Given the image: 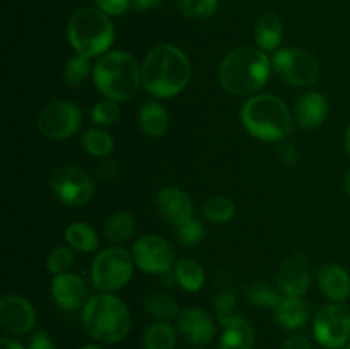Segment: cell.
<instances>
[{
  "instance_id": "cell-1",
  "label": "cell",
  "mask_w": 350,
  "mask_h": 349,
  "mask_svg": "<svg viewBox=\"0 0 350 349\" xmlns=\"http://www.w3.org/2000/svg\"><path fill=\"white\" fill-rule=\"evenodd\" d=\"M191 77V65L181 48L171 43L154 47L142 62V86L161 99L180 94Z\"/></svg>"
},
{
  "instance_id": "cell-2",
  "label": "cell",
  "mask_w": 350,
  "mask_h": 349,
  "mask_svg": "<svg viewBox=\"0 0 350 349\" xmlns=\"http://www.w3.org/2000/svg\"><path fill=\"white\" fill-rule=\"evenodd\" d=\"M272 58L256 47L229 51L219 67V84L232 96H255L269 82Z\"/></svg>"
},
{
  "instance_id": "cell-3",
  "label": "cell",
  "mask_w": 350,
  "mask_h": 349,
  "mask_svg": "<svg viewBox=\"0 0 350 349\" xmlns=\"http://www.w3.org/2000/svg\"><path fill=\"white\" fill-rule=\"evenodd\" d=\"M82 325L94 341L116 344L132 331V313L116 294L99 293L89 298L82 308Z\"/></svg>"
},
{
  "instance_id": "cell-4",
  "label": "cell",
  "mask_w": 350,
  "mask_h": 349,
  "mask_svg": "<svg viewBox=\"0 0 350 349\" xmlns=\"http://www.w3.org/2000/svg\"><path fill=\"white\" fill-rule=\"evenodd\" d=\"M92 82L105 98L130 101L142 84V65L129 51H108L96 62Z\"/></svg>"
},
{
  "instance_id": "cell-5",
  "label": "cell",
  "mask_w": 350,
  "mask_h": 349,
  "mask_svg": "<svg viewBox=\"0 0 350 349\" xmlns=\"http://www.w3.org/2000/svg\"><path fill=\"white\" fill-rule=\"evenodd\" d=\"M241 123L248 133L263 142H279L293 133L289 108L273 94L250 96L241 106Z\"/></svg>"
},
{
  "instance_id": "cell-6",
  "label": "cell",
  "mask_w": 350,
  "mask_h": 349,
  "mask_svg": "<svg viewBox=\"0 0 350 349\" xmlns=\"http://www.w3.org/2000/svg\"><path fill=\"white\" fill-rule=\"evenodd\" d=\"M67 36L77 55L88 58L103 57L115 41V27L103 10L88 7L72 14L67 24Z\"/></svg>"
},
{
  "instance_id": "cell-7",
  "label": "cell",
  "mask_w": 350,
  "mask_h": 349,
  "mask_svg": "<svg viewBox=\"0 0 350 349\" xmlns=\"http://www.w3.org/2000/svg\"><path fill=\"white\" fill-rule=\"evenodd\" d=\"M135 260L132 252L123 246H108L94 257L91 266V279L101 293L123 289L132 281Z\"/></svg>"
},
{
  "instance_id": "cell-8",
  "label": "cell",
  "mask_w": 350,
  "mask_h": 349,
  "mask_svg": "<svg viewBox=\"0 0 350 349\" xmlns=\"http://www.w3.org/2000/svg\"><path fill=\"white\" fill-rule=\"evenodd\" d=\"M272 70L293 88H310L320 79L318 60L301 48H282L272 57Z\"/></svg>"
},
{
  "instance_id": "cell-9",
  "label": "cell",
  "mask_w": 350,
  "mask_h": 349,
  "mask_svg": "<svg viewBox=\"0 0 350 349\" xmlns=\"http://www.w3.org/2000/svg\"><path fill=\"white\" fill-rule=\"evenodd\" d=\"M55 197L67 207H82L94 197V178L72 164H62L53 171L50 180Z\"/></svg>"
},
{
  "instance_id": "cell-10",
  "label": "cell",
  "mask_w": 350,
  "mask_h": 349,
  "mask_svg": "<svg viewBox=\"0 0 350 349\" xmlns=\"http://www.w3.org/2000/svg\"><path fill=\"white\" fill-rule=\"evenodd\" d=\"M82 112L75 103L58 99L40 112L36 120L38 132L50 140L70 139L81 129Z\"/></svg>"
},
{
  "instance_id": "cell-11",
  "label": "cell",
  "mask_w": 350,
  "mask_h": 349,
  "mask_svg": "<svg viewBox=\"0 0 350 349\" xmlns=\"http://www.w3.org/2000/svg\"><path fill=\"white\" fill-rule=\"evenodd\" d=\"M313 334L321 348L344 349L350 339V308L345 303L321 308L314 317Z\"/></svg>"
},
{
  "instance_id": "cell-12",
  "label": "cell",
  "mask_w": 350,
  "mask_h": 349,
  "mask_svg": "<svg viewBox=\"0 0 350 349\" xmlns=\"http://www.w3.org/2000/svg\"><path fill=\"white\" fill-rule=\"evenodd\" d=\"M132 257L135 260V266L142 272L147 274H164L167 270H173L176 253L174 246L167 242L164 236L159 235H144L133 243Z\"/></svg>"
},
{
  "instance_id": "cell-13",
  "label": "cell",
  "mask_w": 350,
  "mask_h": 349,
  "mask_svg": "<svg viewBox=\"0 0 350 349\" xmlns=\"http://www.w3.org/2000/svg\"><path fill=\"white\" fill-rule=\"evenodd\" d=\"M0 324L9 334L24 335L36 325V310L27 298L7 294L0 300Z\"/></svg>"
},
{
  "instance_id": "cell-14",
  "label": "cell",
  "mask_w": 350,
  "mask_h": 349,
  "mask_svg": "<svg viewBox=\"0 0 350 349\" xmlns=\"http://www.w3.org/2000/svg\"><path fill=\"white\" fill-rule=\"evenodd\" d=\"M310 284L311 272L306 257L301 253L287 257L277 274V286L282 296L303 298L310 289Z\"/></svg>"
},
{
  "instance_id": "cell-15",
  "label": "cell",
  "mask_w": 350,
  "mask_h": 349,
  "mask_svg": "<svg viewBox=\"0 0 350 349\" xmlns=\"http://www.w3.org/2000/svg\"><path fill=\"white\" fill-rule=\"evenodd\" d=\"M51 298L65 311H77L88 303V287L77 274L64 272L51 279Z\"/></svg>"
},
{
  "instance_id": "cell-16",
  "label": "cell",
  "mask_w": 350,
  "mask_h": 349,
  "mask_svg": "<svg viewBox=\"0 0 350 349\" xmlns=\"http://www.w3.org/2000/svg\"><path fill=\"white\" fill-rule=\"evenodd\" d=\"M156 205L161 218L170 224L181 226L195 216L193 201L185 190L176 187L161 188L156 195Z\"/></svg>"
},
{
  "instance_id": "cell-17",
  "label": "cell",
  "mask_w": 350,
  "mask_h": 349,
  "mask_svg": "<svg viewBox=\"0 0 350 349\" xmlns=\"http://www.w3.org/2000/svg\"><path fill=\"white\" fill-rule=\"evenodd\" d=\"M178 331L193 346H205L214 339L215 322L205 310L191 307L178 315Z\"/></svg>"
},
{
  "instance_id": "cell-18",
  "label": "cell",
  "mask_w": 350,
  "mask_h": 349,
  "mask_svg": "<svg viewBox=\"0 0 350 349\" xmlns=\"http://www.w3.org/2000/svg\"><path fill=\"white\" fill-rule=\"evenodd\" d=\"M317 281L321 293L334 303H344L350 296V276L347 269L338 263L321 266Z\"/></svg>"
},
{
  "instance_id": "cell-19",
  "label": "cell",
  "mask_w": 350,
  "mask_h": 349,
  "mask_svg": "<svg viewBox=\"0 0 350 349\" xmlns=\"http://www.w3.org/2000/svg\"><path fill=\"white\" fill-rule=\"evenodd\" d=\"M294 116L303 129L320 127L328 116V99L321 92H306L296 101Z\"/></svg>"
},
{
  "instance_id": "cell-20",
  "label": "cell",
  "mask_w": 350,
  "mask_h": 349,
  "mask_svg": "<svg viewBox=\"0 0 350 349\" xmlns=\"http://www.w3.org/2000/svg\"><path fill=\"white\" fill-rule=\"evenodd\" d=\"M256 44L263 51H277L284 38L282 19L275 12H263L256 21Z\"/></svg>"
},
{
  "instance_id": "cell-21",
  "label": "cell",
  "mask_w": 350,
  "mask_h": 349,
  "mask_svg": "<svg viewBox=\"0 0 350 349\" xmlns=\"http://www.w3.org/2000/svg\"><path fill=\"white\" fill-rule=\"evenodd\" d=\"M275 318L279 325L287 331H297L304 327L310 318V307L303 298L284 296L275 308Z\"/></svg>"
},
{
  "instance_id": "cell-22",
  "label": "cell",
  "mask_w": 350,
  "mask_h": 349,
  "mask_svg": "<svg viewBox=\"0 0 350 349\" xmlns=\"http://www.w3.org/2000/svg\"><path fill=\"white\" fill-rule=\"evenodd\" d=\"M253 346H255L253 325L241 315L226 325L219 341V349H253Z\"/></svg>"
},
{
  "instance_id": "cell-23",
  "label": "cell",
  "mask_w": 350,
  "mask_h": 349,
  "mask_svg": "<svg viewBox=\"0 0 350 349\" xmlns=\"http://www.w3.org/2000/svg\"><path fill=\"white\" fill-rule=\"evenodd\" d=\"M139 123L146 135L157 139V137H163L166 133L167 125H170V115L163 105L149 101L140 108Z\"/></svg>"
},
{
  "instance_id": "cell-24",
  "label": "cell",
  "mask_w": 350,
  "mask_h": 349,
  "mask_svg": "<svg viewBox=\"0 0 350 349\" xmlns=\"http://www.w3.org/2000/svg\"><path fill=\"white\" fill-rule=\"evenodd\" d=\"M65 242L68 246L82 253H92L99 248V236L91 224L75 221L65 228Z\"/></svg>"
},
{
  "instance_id": "cell-25",
  "label": "cell",
  "mask_w": 350,
  "mask_h": 349,
  "mask_svg": "<svg viewBox=\"0 0 350 349\" xmlns=\"http://www.w3.org/2000/svg\"><path fill=\"white\" fill-rule=\"evenodd\" d=\"M174 274L181 289L188 293H197L205 284V270L197 260L193 259H181L174 266Z\"/></svg>"
},
{
  "instance_id": "cell-26",
  "label": "cell",
  "mask_w": 350,
  "mask_h": 349,
  "mask_svg": "<svg viewBox=\"0 0 350 349\" xmlns=\"http://www.w3.org/2000/svg\"><path fill=\"white\" fill-rule=\"evenodd\" d=\"M135 226L137 221L135 216H133L132 212L118 211L106 221L103 233H105V238L108 240L109 243H116V245H118V243L126 242V240L133 235Z\"/></svg>"
},
{
  "instance_id": "cell-27",
  "label": "cell",
  "mask_w": 350,
  "mask_h": 349,
  "mask_svg": "<svg viewBox=\"0 0 350 349\" xmlns=\"http://www.w3.org/2000/svg\"><path fill=\"white\" fill-rule=\"evenodd\" d=\"M144 349H174L176 348V331L167 322H156L146 331L142 337Z\"/></svg>"
},
{
  "instance_id": "cell-28",
  "label": "cell",
  "mask_w": 350,
  "mask_h": 349,
  "mask_svg": "<svg viewBox=\"0 0 350 349\" xmlns=\"http://www.w3.org/2000/svg\"><path fill=\"white\" fill-rule=\"evenodd\" d=\"M81 142L82 147L94 157H106L113 151V146H115L113 137L106 130L98 129V127L85 130L82 133Z\"/></svg>"
},
{
  "instance_id": "cell-29",
  "label": "cell",
  "mask_w": 350,
  "mask_h": 349,
  "mask_svg": "<svg viewBox=\"0 0 350 349\" xmlns=\"http://www.w3.org/2000/svg\"><path fill=\"white\" fill-rule=\"evenodd\" d=\"M236 204L232 198L226 195H215L211 197L204 205V216L214 224H222L234 218Z\"/></svg>"
},
{
  "instance_id": "cell-30",
  "label": "cell",
  "mask_w": 350,
  "mask_h": 349,
  "mask_svg": "<svg viewBox=\"0 0 350 349\" xmlns=\"http://www.w3.org/2000/svg\"><path fill=\"white\" fill-rule=\"evenodd\" d=\"M144 307H146L147 313L150 317L157 318V320L164 322L167 318L176 317L178 313V303L166 293H152L146 298L144 301Z\"/></svg>"
},
{
  "instance_id": "cell-31",
  "label": "cell",
  "mask_w": 350,
  "mask_h": 349,
  "mask_svg": "<svg viewBox=\"0 0 350 349\" xmlns=\"http://www.w3.org/2000/svg\"><path fill=\"white\" fill-rule=\"evenodd\" d=\"M91 62L88 57H82V55H74L67 60L64 68V79L65 84L72 86V88H79L81 84H84L85 79L92 74Z\"/></svg>"
},
{
  "instance_id": "cell-32",
  "label": "cell",
  "mask_w": 350,
  "mask_h": 349,
  "mask_svg": "<svg viewBox=\"0 0 350 349\" xmlns=\"http://www.w3.org/2000/svg\"><path fill=\"white\" fill-rule=\"evenodd\" d=\"M246 293H248V300L253 305H256V307L277 308L280 301H282V293L280 291H275L267 283H258V281L250 284Z\"/></svg>"
},
{
  "instance_id": "cell-33",
  "label": "cell",
  "mask_w": 350,
  "mask_h": 349,
  "mask_svg": "<svg viewBox=\"0 0 350 349\" xmlns=\"http://www.w3.org/2000/svg\"><path fill=\"white\" fill-rule=\"evenodd\" d=\"M120 115H122L120 103L109 98H105L101 99V101H98L91 109L92 122L99 127L113 125V123L120 118Z\"/></svg>"
},
{
  "instance_id": "cell-34",
  "label": "cell",
  "mask_w": 350,
  "mask_h": 349,
  "mask_svg": "<svg viewBox=\"0 0 350 349\" xmlns=\"http://www.w3.org/2000/svg\"><path fill=\"white\" fill-rule=\"evenodd\" d=\"M215 313H217L219 324L228 325L234 318H238V305H236V293L234 291H222L215 296L214 300Z\"/></svg>"
},
{
  "instance_id": "cell-35",
  "label": "cell",
  "mask_w": 350,
  "mask_h": 349,
  "mask_svg": "<svg viewBox=\"0 0 350 349\" xmlns=\"http://www.w3.org/2000/svg\"><path fill=\"white\" fill-rule=\"evenodd\" d=\"M72 263H74V252H72L70 246H55L46 257V269L53 276L67 272L72 267Z\"/></svg>"
},
{
  "instance_id": "cell-36",
  "label": "cell",
  "mask_w": 350,
  "mask_h": 349,
  "mask_svg": "<svg viewBox=\"0 0 350 349\" xmlns=\"http://www.w3.org/2000/svg\"><path fill=\"white\" fill-rule=\"evenodd\" d=\"M219 0H176L178 9L191 19L211 17L217 9Z\"/></svg>"
},
{
  "instance_id": "cell-37",
  "label": "cell",
  "mask_w": 350,
  "mask_h": 349,
  "mask_svg": "<svg viewBox=\"0 0 350 349\" xmlns=\"http://www.w3.org/2000/svg\"><path fill=\"white\" fill-rule=\"evenodd\" d=\"M205 228L198 219H190V221L183 222L178 226V238L185 243V245H198L204 240Z\"/></svg>"
},
{
  "instance_id": "cell-38",
  "label": "cell",
  "mask_w": 350,
  "mask_h": 349,
  "mask_svg": "<svg viewBox=\"0 0 350 349\" xmlns=\"http://www.w3.org/2000/svg\"><path fill=\"white\" fill-rule=\"evenodd\" d=\"M98 3V9L103 10L106 16H122L132 2L130 0H96Z\"/></svg>"
},
{
  "instance_id": "cell-39",
  "label": "cell",
  "mask_w": 350,
  "mask_h": 349,
  "mask_svg": "<svg viewBox=\"0 0 350 349\" xmlns=\"http://www.w3.org/2000/svg\"><path fill=\"white\" fill-rule=\"evenodd\" d=\"M27 349H57L51 335L44 331H38L31 335Z\"/></svg>"
},
{
  "instance_id": "cell-40",
  "label": "cell",
  "mask_w": 350,
  "mask_h": 349,
  "mask_svg": "<svg viewBox=\"0 0 350 349\" xmlns=\"http://www.w3.org/2000/svg\"><path fill=\"white\" fill-rule=\"evenodd\" d=\"M94 173H96V177L103 181L113 180V178L116 177V173H118V164L111 159H105V161H101L98 166H96Z\"/></svg>"
},
{
  "instance_id": "cell-41",
  "label": "cell",
  "mask_w": 350,
  "mask_h": 349,
  "mask_svg": "<svg viewBox=\"0 0 350 349\" xmlns=\"http://www.w3.org/2000/svg\"><path fill=\"white\" fill-rule=\"evenodd\" d=\"M279 157L284 164H287V166H293V164H296L297 157H299V153H297V149L294 144L284 142L282 146L279 147Z\"/></svg>"
},
{
  "instance_id": "cell-42",
  "label": "cell",
  "mask_w": 350,
  "mask_h": 349,
  "mask_svg": "<svg viewBox=\"0 0 350 349\" xmlns=\"http://www.w3.org/2000/svg\"><path fill=\"white\" fill-rule=\"evenodd\" d=\"M280 349H313V346H311V341L306 335L296 334L287 337L280 346Z\"/></svg>"
},
{
  "instance_id": "cell-43",
  "label": "cell",
  "mask_w": 350,
  "mask_h": 349,
  "mask_svg": "<svg viewBox=\"0 0 350 349\" xmlns=\"http://www.w3.org/2000/svg\"><path fill=\"white\" fill-rule=\"evenodd\" d=\"M163 0H132V7L137 10H152L159 7Z\"/></svg>"
},
{
  "instance_id": "cell-44",
  "label": "cell",
  "mask_w": 350,
  "mask_h": 349,
  "mask_svg": "<svg viewBox=\"0 0 350 349\" xmlns=\"http://www.w3.org/2000/svg\"><path fill=\"white\" fill-rule=\"evenodd\" d=\"M0 349H26L19 341L12 337H2L0 339Z\"/></svg>"
},
{
  "instance_id": "cell-45",
  "label": "cell",
  "mask_w": 350,
  "mask_h": 349,
  "mask_svg": "<svg viewBox=\"0 0 350 349\" xmlns=\"http://www.w3.org/2000/svg\"><path fill=\"white\" fill-rule=\"evenodd\" d=\"M344 146H345V149H347V153L350 154V125L347 127V130H345V135H344Z\"/></svg>"
},
{
  "instance_id": "cell-46",
  "label": "cell",
  "mask_w": 350,
  "mask_h": 349,
  "mask_svg": "<svg viewBox=\"0 0 350 349\" xmlns=\"http://www.w3.org/2000/svg\"><path fill=\"white\" fill-rule=\"evenodd\" d=\"M344 188L345 192H347V195L350 197V170L347 171V174H345V180H344Z\"/></svg>"
},
{
  "instance_id": "cell-47",
  "label": "cell",
  "mask_w": 350,
  "mask_h": 349,
  "mask_svg": "<svg viewBox=\"0 0 350 349\" xmlns=\"http://www.w3.org/2000/svg\"><path fill=\"white\" fill-rule=\"evenodd\" d=\"M81 349H105V348H101V346H98V344H85V346H82Z\"/></svg>"
},
{
  "instance_id": "cell-48",
  "label": "cell",
  "mask_w": 350,
  "mask_h": 349,
  "mask_svg": "<svg viewBox=\"0 0 350 349\" xmlns=\"http://www.w3.org/2000/svg\"><path fill=\"white\" fill-rule=\"evenodd\" d=\"M344 349H350V342H349V344L347 346H345V348Z\"/></svg>"
},
{
  "instance_id": "cell-49",
  "label": "cell",
  "mask_w": 350,
  "mask_h": 349,
  "mask_svg": "<svg viewBox=\"0 0 350 349\" xmlns=\"http://www.w3.org/2000/svg\"><path fill=\"white\" fill-rule=\"evenodd\" d=\"M195 349H200V348H195Z\"/></svg>"
}]
</instances>
